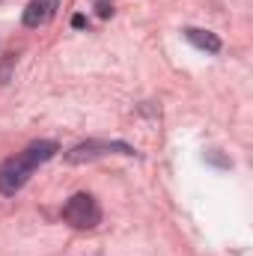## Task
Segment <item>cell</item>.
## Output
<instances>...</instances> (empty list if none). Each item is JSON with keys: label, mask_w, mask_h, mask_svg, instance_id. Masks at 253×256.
<instances>
[{"label": "cell", "mask_w": 253, "mask_h": 256, "mask_svg": "<svg viewBox=\"0 0 253 256\" xmlns=\"http://www.w3.org/2000/svg\"><path fill=\"white\" fill-rule=\"evenodd\" d=\"M108 152H120V155H134V149L126 143H108V140H86L80 146H74L72 152H66V161L68 164H80V161H92V158H102Z\"/></svg>", "instance_id": "3"}, {"label": "cell", "mask_w": 253, "mask_h": 256, "mask_svg": "<svg viewBox=\"0 0 253 256\" xmlns=\"http://www.w3.org/2000/svg\"><path fill=\"white\" fill-rule=\"evenodd\" d=\"M54 155H57V143L54 140H36L24 152L6 158L0 164V194L3 196H15V194L30 182V176L36 173V167H42Z\"/></svg>", "instance_id": "1"}, {"label": "cell", "mask_w": 253, "mask_h": 256, "mask_svg": "<svg viewBox=\"0 0 253 256\" xmlns=\"http://www.w3.org/2000/svg\"><path fill=\"white\" fill-rule=\"evenodd\" d=\"M63 220L74 230H92L102 220V208L92 194H74L63 206Z\"/></svg>", "instance_id": "2"}, {"label": "cell", "mask_w": 253, "mask_h": 256, "mask_svg": "<svg viewBox=\"0 0 253 256\" xmlns=\"http://www.w3.org/2000/svg\"><path fill=\"white\" fill-rule=\"evenodd\" d=\"M57 9H60V0H30L27 3V9H24V27H45V24H51L54 21V15H57Z\"/></svg>", "instance_id": "4"}, {"label": "cell", "mask_w": 253, "mask_h": 256, "mask_svg": "<svg viewBox=\"0 0 253 256\" xmlns=\"http://www.w3.org/2000/svg\"><path fill=\"white\" fill-rule=\"evenodd\" d=\"M110 12H114V6H110L108 0H98V15H102V18H108Z\"/></svg>", "instance_id": "6"}, {"label": "cell", "mask_w": 253, "mask_h": 256, "mask_svg": "<svg viewBox=\"0 0 253 256\" xmlns=\"http://www.w3.org/2000/svg\"><path fill=\"white\" fill-rule=\"evenodd\" d=\"M185 39H188L194 48H200V51H208V54H218V51H220V39H218L214 33H208V30L188 27V30H185Z\"/></svg>", "instance_id": "5"}]
</instances>
